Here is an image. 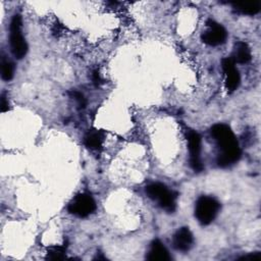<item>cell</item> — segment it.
I'll use <instances>...</instances> for the list:
<instances>
[{
  "label": "cell",
  "instance_id": "cell-1",
  "mask_svg": "<svg viewBox=\"0 0 261 261\" xmlns=\"http://www.w3.org/2000/svg\"><path fill=\"white\" fill-rule=\"evenodd\" d=\"M211 135L221 150L217 164L226 167L236 163L241 157V150L231 128L226 124L217 123L211 127Z\"/></svg>",
  "mask_w": 261,
  "mask_h": 261
},
{
  "label": "cell",
  "instance_id": "cell-2",
  "mask_svg": "<svg viewBox=\"0 0 261 261\" xmlns=\"http://www.w3.org/2000/svg\"><path fill=\"white\" fill-rule=\"evenodd\" d=\"M147 196L157 201L159 206L167 212H173L175 210L176 193L168 190V188L161 182H153L146 187L145 190Z\"/></svg>",
  "mask_w": 261,
  "mask_h": 261
},
{
  "label": "cell",
  "instance_id": "cell-3",
  "mask_svg": "<svg viewBox=\"0 0 261 261\" xmlns=\"http://www.w3.org/2000/svg\"><path fill=\"white\" fill-rule=\"evenodd\" d=\"M220 209V203L213 197L202 196L195 205V216L201 224H209L214 220Z\"/></svg>",
  "mask_w": 261,
  "mask_h": 261
},
{
  "label": "cell",
  "instance_id": "cell-4",
  "mask_svg": "<svg viewBox=\"0 0 261 261\" xmlns=\"http://www.w3.org/2000/svg\"><path fill=\"white\" fill-rule=\"evenodd\" d=\"M9 41L11 52L17 59L24 57L28 51L27 42L21 34V17L18 14L13 15L9 27Z\"/></svg>",
  "mask_w": 261,
  "mask_h": 261
},
{
  "label": "cell",
  "instance_id": "cell-5",
  "mask_svg": "<svg viewBox=\"0 0 261 261\" xmlns=\"http://www.w3.org/2000/svg\"><path fill=\"white\" fill-rule=\"evenodd\" d=\"M96 209V203L90 194L83 193L75 196L67 206L69 213L79 216L87 217L92 214Z\"/></svg>",
  "mask_w": 261,
  "mask_h": 261
},
{
  "label": "cell",
  "instance_id": "cell-6",
  "mask_svg": "<svg viewBox=\"0 0 261 261\" xmlns=\"http://www.w3.org/2000/svg\"><path fill=\"white\" fill-rule=\"evenodd\" d=\"M187 140L190 151V165L196 172L203 170L204 166L200 158L201 152V137L195 130H189L187 134Z\"/></svg>",
  "mask_w": 261,
  "mask_h": 261
},
{
  "label": "cell",
  "instance_id": "cell-7",
  "mask_svg": "<svg viewBox=\"0 0 261 261\" xmlns=\"http://www.w3.org/2000/svg\"><path fill=\"white\" fill-rule=\"evenodd\" d=\"M207 27L208 29L203 32L201 36V39L205 44L210 46H218L225 42L227 32L221 24L210 19L207 21Z\"/></svg>",
  "mask_w": 261,
  "mask_h": 261
},
{
  "label": "cell",
  "instance_id": "cell-8",
  "mask_svg": "<svg viewBox=\"0 0 261 261\" xmlns=\"http://www.w3.org/2000/svg\"><path fill=\"white\" fill-rule=\"evenodd\" d=\"M236 62L232 57H226L222 59L221 66L225 73V87L229 92L237 90L240 85V73L234 66Z\"/></svg>",
  "mask_w": 261,
  "mask_h": 261
},
{
  "label": "cell",
  "instance_id": "cell-9",
  "mask_svg": "<svg viewBox=\"0 0 261 261\" xmlns=\"http://www.w3.org/2000/svg\"><path fill=\"white\" fill-rule=\"evenodd\" d=\"M193 242H194L193 234L188 227L179 228L174 233L173 240H172L173 247L177 251H181V252L189 251L193 245Z\"/></svg>",
  "mask_w": 261,
  "mask_h": 261
},
{
  "label": "cell",
  "instance_id": "cell-10",
  "mask_svg": "<svg viewBox=\"0 0 261 261\" xmlns=\"http://www.w3.org/2000/svg\"><path fill=\"white\" fill-rule=\"evenodd\" d=\"M146 258L150 261H168L171 259L165 246L158 240L151 243Z\"/></svg>",
  "mask_w": 261,
  "mask_h": 261
},
{
  "label": "cell",
  "instance_id": "cell-11",
  "mask_svg": "<svg viewBox=\"0 0 261 261\" xmlns=\"http://www.w3.org/2000/svg\"><path fill=\"white\" fill-rule=\"evenodd\" d=\"M232 59L234 62L247 63L251 60V52L245 42H237L234 44V53Z\"/></svg>",
  "mask_w": 261,
  "mask_h": 261
},
{
  "label": "cell",
  "instance_id": "cell-12",
  "mask_svg": "<svg viewBox=\"0 0 261 261\" xmlns=\"http://www.w3.org/2000/svg\"><path fill=\"white\" fill-rule=\"evenodd\" d=\"M103 142V136L98 130H91L89 132L84 139L85 145L92 150H97L101 147Z\"/></svg>",
  "mask_w": 261,
  "mask_h": 261
},
{
  "label": "cell",
  "instance_id": "cell-13",
  "mask_svg": "<svg viewBox=\"0 0 261 261\" xmlns=\"http://www.w3.org/2000/svg\"><path fill=\"white\" fill-rule=\"evenodd\" d=\"M233 7L239 12L244 13V14H249V15H254V14L258 13L259 10H260L259 2H255V3H234Z\"/></svg>",
  "mask_w": 261,
  "mask_h": 261
},
{
  "label": "cell",
  "instance_id": "cell-14",
  "mask_svg": "<svg viewBox=\"0 0 261 261\" xmlns=\"http://www.w3.org/2000/svg\"><path fill=\"white\" fill-rule=\"evenodd\" d=\"M14 72V66L13 63L5 58H2L1 60V77L4 81H10L13 76Z\"/></svg>",
  "mask_w": 261,
  "mask_h": 261
},
{
  "label": "cell",
  "instance_id": "cell-15",
  "mask_svg": "<svg viewBox=\"0 0 261 261\" xmlns=\"http://www.w3.org/2000/svg\"><path fill=\"white\" fill-rule=\"evenodd\" d=\"M65 247H61V246H52L48 249L47 252V259L50 260H61L65 258Z\"/></svg>",
  "mask_w": 261,
  "mask_h": 261
},
{
  "label": "cell",
  "instance_id": "cell-16",
  "mask_svg": "<svg viewBox=\"0 0 261 261\" xmlns=\"http://www.w3.org/2000/svg\"><path fill=\"white\" fill-rule=\"evenodd\" d=\"M69 95H70L71 98H73L77 102V104H79V106L81 108H84L86 106L87 102H86V99H85V97H84V95L82 93H80V92H77L75 90H71L69 92Z\"/></svg>",
  "mask_w": 261,
  "mask_h": 261
},
{
  "label": "cell",
  "instance_id": "cell-17",
  "mask_svg": "<svg viewBox=\"0 0 261 261\" xmlns=\"http://www.w3.org/2000/svg\"><path fill=\"white\" fill-rule=\"evenodd\" d=\"M0 108H1V111L2 112H5L9 109V103H8V100L6 99L5 95L2 94L1 95V99H0Z\"/></svg>",
  "mask_w": 261,
  "mask_h": 261
},
{
  "label": "cell",
  "instance_id": "cell-18",
  "mask_svg": "<svg viewBox=\"0 0 261 261\" xmlns=\"http://www.w3.org/2000/svg\"><path fill=\"white\" fill-rule=\"evenodd\" d=\"M92 80H93V83L95 84V86H98L100 84L101 80H100V75H99V71L98 70H95L92 73Z\"/></svg>",
  "mask_w": 261,
  "mask_h": 261
},
{
  "label": "cell",
  "instance_id": "cell-19",
  "mask_svg": "<svg viewBox=\"0 0 261 261\" xmlns=\"http://www.w3.org/2000/svg\"><path fill=\"white\" fill-rule=\"evenodd\" d=\"M261 256H260V254L258 253V252H256V253H253V254H250V255H247V256H244V257H242V259H244V260H248V259H250V260H255V259H259Z\"/></svg>",
  "mask_w": 261,
  "mask_h": 261
}]
</instances>
